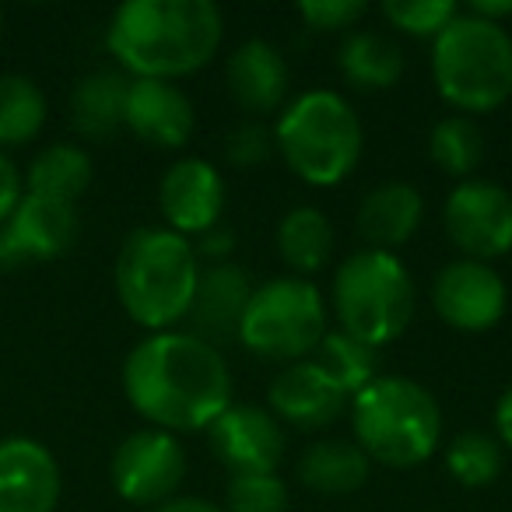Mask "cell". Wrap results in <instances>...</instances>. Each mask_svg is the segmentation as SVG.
I'll return each instance as SVG.
<instances>
[{"instance_id":"1","label":"cell","mask_w":512,"mask_h":512,"mask_svg":"<svg viewBox=\"0 0 512 512\" xmlns=\"http://www.w3.org/2000/svg\"><path fill=\"white\" fill-rule=\"evenodd\" d=\"M123 390L134 411L162 432L211 428L232 407V376L218 348L193 334H151L123 362Z\"/></svg>"},{"instance_id":"2","label":"cell","mask_w":512,"mask_h":512,"mask_svg":"<svg viewBox=\"0 0 512 512\" xmlns=\"http://www.w3.org/2000/svg\"><path fill=\"white\" fill-rule=\"evenodd\" d=\"M106 46L137 78H183L218 53L221 11L211 0H127L109 22Z\"/></svg>"},{"instance_id":"3","label":"cell","mask_w":512,"mask_h":512,"mask_svg":"<svg viewBox=\"0 0 512 512\" xmlns=\"http://www.w3.org/2000/svg\"><path fill=\"white\" fill-rule=\"evenodd\" d=\"M197 278V253L172 228H137L116 256V295L123 309L158 334L190 313Z\"/></svg>"},{"instance_id":"4","label":"cell","mask_w":512,"mask_h":512,"mask_svg":"<svg viewBox=\"0 0 512 512\" xmlns=\"http://www.w3.org/2000/svg\"><path fill=\"white\" fill-rule=\"evenodd\" d=\"M355 439L369 460L386 467H418L439 446L442 414L421 383L404 376H376L351 400Z\"/></svg>"},{"instance_id":"5","label":"cell","mask_w":512,"mask_h":512,"mask_svg":"<svg viewBox=\"0 0 512 512\" xmlns=\"http://www.w3.org/2000/svg\"><path fill=\"white\" fill-rule=\"evenodd\" d=\"M435 85L449 106L488 113L512 95V39L502 25L456 15L435 36Z\"/></svg>"},{"instance_id":"6","label":"cell","mask_w":512,"mask_h":512,"mask_svg":"<svg viewBox=\"0 0 512 512\" xmlns=\"http://www.w3.org/2000/svg\"><path fill=\"white\" fill-rule=\"evenodd\" d=\"M274 141L295 176L313 186H334L358 165L362 123L337 92H306L285 109Z\"/></svg>"},{"instance_id":"7","label":"cell","mask_w":512,"mask_h":512,"mask_svg":"<svg viewBox=\"0 0 512 512\" xmlns=\"http://www.w3.org/2000/svg\"><path fill=\"white\" fill-rule=\"evenodd\" d=\"M334 306L344 334L379 348L404 334L411 323L414 281L393 253L365 249L337 271Z\"/></svg>"},{"instance_id":"8","label":"cell","mask_w":512,"mask_h":512,"mask_svg":"<svg viewBox=\"0 0 512 512\" xmlns=\"http://www.w3.org/2000/svg\"><path fill=\"white\" fill-rule=\"evenodd\" d=\"M327 337L323 295L302 278H274L256 288L239 327V341L264 358H302Z\"/></svg>"},{"instance_id":"9","label":"cell","mask_w":512,"mask_h":512,"mask_svg":"<svg viewBox=\"0 0 512 512\" xmlns=\"http://www.w3.org/2000/svg\"><path fill=\"white\" fill-rule=\"evenodd\" d=\"M78 207L22 193L18 207L0 221V271L25 264H50L78 242Z\"/></svg>"},{"instance_id":"10","label":"cell","mask_w":512,"mask_h":512,"mask_svg":"<svg viewBox=\"0 0 512 512\" xmlns=\"http://www.w3.org/2000/svg\"><path fill=\"white\" fill-rule=\"evenodd\" d=\"M109 474L120 498L134 505H162L176 498L179 481L186 474V456L169 432L141 428L116 446Z\"/></svg>"},{"instance_id":"11","label":"cell","mask_w":512,"mask_h":512,"mask_svg":"<svg viewBox=\"0 0 512 512\" xmlns=\"http://www.w3.org/2000/svg\"><path fill=\"white\" fill-rule=\"evenodd\" d=\"M446 232L467 260H495L512 249V193L498 183L470 179L446 200Z\"/></svg>"},{"instance_id":"12","label":"cell","mask_w":512,"mask_h":512,"mask_svg":"<svg viewBox=\"0 0 512 512\" xmlns=\"http://www.w3.org/2000/svg\"><path fill=\"white\" fill-rule=\"evenodd\" d=\"M211 446L218 460L232 470V477L274 474L285 456V432L260 407L235 404L214 418Z\"/></svg>"},{"instance_id":"13","label":"cell","mask_w":512,"mask_h":512,"mask_svg":"<svg viewBox=\"0 0 512 512\" xmlns=\"http://www.w3.org/2000/svg\"><path fill=\"white\" fill-rule=\"evenodd\" d=\"M435 313L456 330H488L502 320L505 313V285L488 264L481 260H456V264L442 267L432 288Z\"/></svg>"},{"instance_id":"14","label":"cell","mask_w":512,"mask_h":512,"mask_svg":"<svg viewBox=\"0 0 512 512\" xmlns=\"http://www.w3.org/2000/svg\"><path fill=\"white\" fill-rule=\"evenodd\" d=\"M60 502V467L29 435L0 439V512H53Z\"/></svg>"},{"instance_id":"15","label":"cell","mask_w":512,"mask_h":512,"mask_svg":"<svg viewBox=\"0 0 512 512\" xmlns=\"http://www.w3.org/2000/svg\"><path fill=\"white\" fill-rule=\"evenodd\" d=\"M165 221L176 235H204L218 225L221 207H225V183L221 176L200 158H183L162 179L158 190Z\"/></svg>"},{"instance_id":"16","label":"cell","mask_w":512,"mask_h":512,"mask_svg":"<svg viewBox=\"0 0 512 512\" xmlns=\"http://www.w3.org/2000/svg\"><path fill=\"white\" fill-rule=\"evenodd\" d=\"M249 299H253V285H249V274L242 267L214 264L200 271L190 313H186V320L193 323V337L207 341L211 348L235 341Z\"/></svg>"},{"instance_id":"17","label":"cell","mask_w":512,"mask_h":512,"mask_svg":"<svg viewBox=\"0 0 512 512\" xmlns=\"http://www.w3.org/2000/svg\"><path fill=\"white\" fill-rule=\"evenodd\" d=\"M123 127H130L141 141L155 144V148H179L193 134V106L169 81L134 78L127 92Z\"/></svg>"},{"instance_id":"18","label":"cell","mask_w":512,"mask_h":512,"mask_svg":"<svg viewBox=\"0 0 512 512\" xmlns=\"http://www.w3.org/2000/svg\"><path fill=\"white\" fill-rule=\"evenodd\" d=\"M271 407L281 421H292L295 428H323L341 418L348 393L327 372H320V365L299 362L288 365L271 383Z\"/></svg>"},{"instance_id":"19","label":"cell","mask_w":512,"mask_h":512,"mask_svg":"<svg viewBox=\"0 0 512 512\" xmlns=\"http://www.w3.org/2000/svg\"><path fill=\"white\" fill-rule=\"evenodd\" d=\"M288 60L278 46L264 39H249L228 60V88L246 113H274L288 95Z\"/></svg>"},{"instance_id":"20","label":"cell","mask_w":512,"mask_h":512,"mask_svg":"<svg viewBox=\"0 0 512 512\" xmlns=\"http://www.w3.org/2000/svg\"><path fill=\"white\" fill-rule=\"evenodd\" d=\"M421 193L407 183H383L362 200L358 207V232L365 235V242H372V249H393L404 246L421 225Z\"/></svg>"},{"instance_id":"21","label":"cell","mask_w":512,"mask_h":512,"mask_svg":"<svg viewBox=\"0 0 512 512\" xmlns=\"http://www.w3.org/2000/svg\"><path fill=\"white\" fill-rule=\"evenodd\" d=\"M130 78L120 71H92L71 95V123L88 141H109L127 120Z\"/></svg>"},{"instance_id":"22","label":"cell","mask_w":512,"mask_h":512,"mask_svg":"<svg viewBox=\"0 0 512 512\" xmlns=\"http://www.w3.org/2000/svg\"><path fill=\"white\" fill-rule=\"evenodd\" d=\"M299 477L320 495H348L369 481V456L358 449V442L323 439L302 453Z\"/></svg>"},{"instance_id":"23","label":"cell","mask_w":512,"mask_h":512,"mask_svg":"<svg viewBox=\"0 0 512 512\" xmlns=\"http://www.w3.org/2000/svg\"><path fill=\"white\" fill-rule=\"evenodd\" d=\"M341 74L362 92H383L393 88L404 74V53L390 36L379 32H351L337 53Z\"/></svg>"},{"instance_id":"24","label":"cell","mask_w":512,"mask_h":512,"mask_svg":"<svg viewBox=\"0 0 512 512\" xmlns=\"http://www.w3.org/2000/svg\"><path fill=\"white\" fill-rule=\"evenodd\" d=\"M88 183H92V158L78 144H53L39 151L25 172V193L60 204H78Z\"/></svg>"},{"instance_id":"25","label":"cell","mask_w":512,"mask_h":512,"mask_svg":"<svg viewBox=\"0 0 512 512\" xmlns=\"http://www.w3.org/2000/svg\"><path fill=\"white\" fill-rule=\"evenodd\" d=\"M278 249L292 271L316 274L330 260L334 249V228H330L327 214L316 207H295L285 214L278 228Z\"/></svg>"},{"instance_id":"26","label":"cell","mask_w":512,"mask_h":512,"mask_svg":"<svg viewBox=\"0 0 512 512\" xmlns=\"http://www.w3.org/2000/svg\"><path fill=\"white\" fill-rule=\"evenodd\" d=\"M46 123V95L25 74H0V151L29 144Z\"/></svg>"},{"instance_id":"27","label":"cell","mask_w":512,"mask_h":512,"mask_svg":"<svg viewBox=\"0 0 512 512\" xmlns=\"http://www.w3.org/2000/svg\"><path fill=\"white\" fill-rule=\"evenodd\" d=\"M313 365H320V372H327L344 393H358L376 379L379 351L372 344L337 330V334H327L320 341Z\"/></svg>"},{"instance_id":"28","label":"cell","mask_w":512,"mask_h":512,"mask_svg":"<svg viewBox=\"0 0 512 512\" xmlns=\"http://www.w3.org/2000/svg\"><path fill=\"white\" fill-rule=\"evenodd\" d=\"M428 151H432V162L442 172H449V176H470L484 158V134L467 116H446L442 123H435Z\"/></svg>"},{"instance_id":"29","label":"cell","mask_w":512,"mask_h":512,"mask_svg":"<svg viewBox=\"0 0 512 512\" xmlns=\"http://www.w3.org/2000/svg\"><path fill=\"white\" fill-rule=\"evenodd\" d=\"M446 467L467 488H484V484L498 481V474H502V449H498V442L491 435L463 432L449 446Z\"/></svg>"},{"instance_id":"30","label":"cell","mask_w":512,"mask_h":512,"mask_svg":"<svg viewBox=\"0 0 512 512\" xmlns=\"http://www.w3.org/2000/svg\"><path fill=\"white\" fill-rule=\"evenodd\" d=\"M383 15L407 36H439L460 15V8L449 0H386Z\"/></svg>"},{"instance_id":"31","label":"cell","mask_w":512,"mask_h":512,"mask_svg":"<svg viewBox=\"0 0 512 512\" xmlns=\"http://www.w3.org/2000/svg\"><path fill=\"white\" fill-rule=\"evenodd\" d=\"M228 512H288V488L278 474L232 477Z\"/></svg>"},{"instance_id":"32","label":"cell","mask_w":512,"mask_h":512,"mask_svg":"<svg viewBox=\"0 0 512 512\" xmlns=\"http://www.w3.org/2000/svg\"><path fill=\"white\" fill-rule=\"evenodd\" d=\"M274 148H278V141H274V134L264 123H242L225 137V158L232 165H239V169L264 165Z\"/></svg>"},{"instance_id":"33","label":"cell","mask_w":512,"mask_h":512,"mask_svg":"<svg viewBox=\"0 0 512 512\" xmlns=\"http://www.w3.org/2000/svg\"><path fill=\"white\" fill-rule=\"evenodd\" d=\"M299 15L306 18L309 29L316 32H337L355 25L365 15L362 0H306L299 8Z\"/></svg>"},{"instance_id":"34","label":"cell","mask_w":512,"mask_h":512,"mask_svg":"<svg viewBox=\"0 0 512 512\" xmlns=\"http://www.w3.org/2000/svg\"><path fill=\"white\" fill-rule=\"evenodd\" d=\"M25 193V179L22 172H18V165L11 162L4 151H0V221L8 218L11 211L18 207V200H22Z\"/></svg>"},{"instance_id":"35","label":"cell","mask_w":512,"mask_h":512,"mask_svg":"<svg viewBox=\"0 0 512 512\" xmlns=\"http://www.w3.org/2000/svg\"><path fill=\"white\" fill-rule=\"evenodd\" d=\"M151 512H225V509H218V505L204 502V498L176 495V498H169V502L155 505V509H151Z\"/></svg>"},{"instance_id":"36","label":"cell","mask_w":512,"mask_h":512,"mask_svg":"<svg viewBox=\"0 0 512 512\" xmlns=\"http://www.w3.org/2000/svg\"><path fill=\"white\" fill-rule=\"evenodd\" d=\"M470 15L474 18H481V22H491V25H498V18H509L512 15V0H474L470 4Z\"/></svg>"},{"instance_id":"37","label":"cell","mask_w":512,"mask_h":512,"mask_svg":"<svg viewBox=\"0 0 512 512\" xmlns=\"http://www.w3.org/2000/svg\"><path fill=\"white\" fill-rule=\"evenodd\" d=\"M232 249V232L214 225L211 232H204V242H200V253L204 256H225Z\"/></svg>"},{"instance_id":"38","label":"cell","mask_w":512,"mask_h":512,"mask_svg":"<svg viewBox=\"0 0 512 512\" xmlns=\"http://www.w3.org/2000/svg\"><path fill=\"white\" fill-rule=\"evenodd\" d=\"M495 421H498V435H502V442L505 446H512V386L502 393V400H498Z\"/></svg>"},{"instance_id":"39","label":"cell","mask_w":512,"mask_h":512,"mask_svg":"<svg viewBox=\"0 0 512 512\" xmlns=\"http://www.w3.org/2000/svg\"><path fill=\"white\" fill-rule=\"evenodd\" d=\"M0 32H4V11H0Z\"/></svg>"}]
</instances>
